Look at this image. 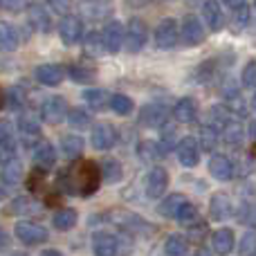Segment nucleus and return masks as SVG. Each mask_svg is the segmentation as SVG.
I'll return each instance as SVG.
<instances>
[{"label":"nucleus","mask_w":256,"mask_h":256,"mask_svg":"<svg viewBox=\"0 0 256 256\" xmlns=\"http://www.w3.org/2000/svg\"><path fill=\"white\" fill-rule=\"evenodd\" d=\"M137 155H140L144 162H155V160H162L164 155H166V148H164L160 142H140V146H137Z\"/></svg>","instance_id":"25"},{"label":"nucleus","mask_w":256,"mask_h":256,"mask_svg":"<svg viewBox=\"0 0 256 256\" xmlns=\"http://www.w3.org/2000/svg\"><path fill=\"white\" fill-rule=\"evenodd\" d=\"M68 122H70L74 128H86L90 126V112L84 110V108H72V110H68Z\"/></svg>","instance_id":"40"},{"label":"nucleus","mask_w":256,"mask_h":256,"mask_svg":"<svg viewBox=\"0 0 256 256\" xmlns=\"http://www.w3.org/2000/svg\"><path fill=\"white\" fill-rule=\"evenodd\" d=\"M117 248H120V240L110 232H97L92 236V252L97 256H112L117 254Z\"/></svg>","instance_id":"13"},{"label":"nucleus","mask_w":256,"mask_h":256,"mask_svg":"<svg viewBox=\"0 0 256 256\" xmlns=\"http://www.w3.org/2000/svg\"><path fill=\"white\" fill-rule=\"evenodd\" d=\"M84 140H81L79 135H66L61 140V150L63 155H66L68 160H76L84 155Z\"/></svg>","instance_id":"27"},{"label":"nucleus","mask_w":256,"mask_h":256,"mask_svg":"<svg viewBox=\"0 0 256 256\" xmlns=\"http://www.w3.org/2000/svg\"><path fill=\"white\" fill-rule=\"evenodd\" d=\"M184 202H186V198L182 194H171V196H166V198L162 200V204H158V212H160V216H164V218H173L176 216V212Z\"/></svg>","instance_id":"30"},{"label":"nucleus","mask_w":256,"mask_h":256,"mask_svg":"<svg viewBox=\"0 0 256 256\" xmlns=\"http://www.w3.org/2000/svg\"><path fill=\"white\" fill-rule=\"evenodd\" d=\"M230 214H232V200L225 194H214L212 200H209V216H212V220L220 222Z\"/></svg>","instance_id":"20"},{"label":"nucleus","mask_w":256,"mask_h":256,"mask_svg":"<svg viewBox=\"0 0 256 256\" xmlns=\"http://www.w3.org/2000/svg\"><path fill=\"white\" fill-rule=\"evenodd\" d=\"M68 115V104L63 97H58V94H54V97H48L43 102V106H40V117H43L45 124H61L63 120H66Z\"/></svg>","instance_id":"5"},{"label":"nucleus","mask_w":256,"mask_h":256,"mask_svg":"<svg viewBox=\"0 0 256 256\" xmlns=\"http://www.w3.org/2000/svg\"><path fill=\"white\" fill-rule=\"evenodd\" d=\"M146 38H148V30H146V22L140 20V18H130L126 25V32H124V43H126V50L130 54L140 52L142 48L146 45Z\"/></svg>","instance_id":"3"},{"label":"nucleus","mask_w":256,"mask_h":256,"mask_svg":"<svg viewBox=\"0 0 256 256\" xmlns=\"http://www.w3.org/2000/svg\"><path fill=\"white\" fill-rule=\"evenodd\" d=\"M48 4L56 14H68L72 9V0H48Z\"/></svg>","instance_id":"49"},{"label":"nucleus","mask_w":256,"mask_h":256,"mask_svg":"<svg viewBox=\"0 0 256 256\" xmlns=\"http://www.w3.org/2000/svg\"><path fill=\"white\" fill-rule=\"evenodd\" d=\"M40 207L34 202L32 198H25V196H20V198H14L12 204H9L7 214H14V216H27V214H38Z\"/></svg>","instance_id":"28"},{"label":"nucleus","mask_w":256,"mask_h":256,"mask_svg":"<svg viewBox=\"0 0 256 256\" xmlns=\"http://www.w3.org/2000/svg\"><path fill=\"white\" fill-rule=\"evenodd\" d=\"M108 218L112 220V225H117L122 232H126V234H130V236H146L153 232L144 218L135 216V214L126 212V209H115V212L108 214Z\"/></svg>","instance_id":"2"},{"label":"nucleus","mask_w":256,"mask_h":256,"mask_svg":"<svg viewBox=\"0 0 256 256\" xmlns=\"http://www.w3.org/2000/svg\"><path fill=\"white\" fill-rule=\"evenodd\" d=\"M240 254H254L256 252V232H245L243 238H240V248H238Z\"/></svg>","instance_id":"42"},{"label":"nucleus","mask_w":256,"mask_h":256,"mask_svg":"<svg viewBox=\"0 0 256 256\" xmlns=\"http://www.w3.org/2000/svg\"><path fill=\"white\" fill-rule=\"evenodd\" d=\"M18 43H20V38H18L16 27L0 20V52H14Z\"/></svg>","instance_id":"24"},{"label":"nucleus","mask_w":256,"mask_h":256,"mask_svg":"<svg viewBox=\"0 0 256 256\" xmlns=\"http://www.w3.org/2000/svg\"><path fill=\"white\" fill-rule=\"evenodd\" d=\"M102 178L106 182H120L122 180V164L112 158H106L102 162Z\"/></svg>","instance_id":"36"},{"label":"nucleus","mask_w":256,"mask_h":256,"mask_svg":"<svg viewBox=\"0 0 256 256\" xmlns=\"http://www.w3.org/2000/svg\"><path fill=\"white\" fill-rule=\"evenodd\" d=\"M68 72H70L72 81H76V84H92V81L97 79L94 68H88V66H84V63H74V66H70Z\"/></svg>","instance_id":"33"},{"label":"nucleus","mask_w":256,"mask_h":256,"mask_svg":"<svg viewBox=\"0 0 256 256\" xmlns=\"http://www.w3.org/2000/svg\"><path fill=\"white\" fill-rule=\"evenodd\" d=\"M144 186H146V196H148L150 200L160 198V196H162L164 191H166V186H168V173L164 171L162 166L150 168L148 176H146Z\"/></svg>","instance_id":"9"},{"label":"nucleus","mask_w":256,"mask_h":256,"mask_svg":"<svg viewBox=\"0 0 256 256\" xmlns=\"http://www.w3.org/2000/svg\"><path fill=\"white\" fill-rule=\"evenodd\" d=\"M104 50H106V48H104V38H102V34L92 32V34L86 36V40H84V54H86V56L97 58V56H102Z\"/></svg>","instance_id":"34"},{"label":"nucleus","mask_w":256,"mask_h":256,"mask_svg":"<svg viewBox=\"0 0 256 256\" xmlns=\"http://www.w3.org/2000/svg\"><path fill=\"white\" fill-rule=\"evenodd\" d=\"M234 22L238 27H245L250 22V7H248V2H243L240 7H236V18H234Z\"/></svg>","instance_id":"47"},{"label":"nucleus","mask_w":256,"mask_h":256,"mask_svg":"<svg viewBox=\"0 0 256 256\" xmlns=\"http://www.w3.org/2000/svg\"><path fill=\"white\" fill-rule=\"evenodd\" d=\"M0 198H2V191H0Z\"/></svg>","instance_id":"58"},{"label":"nucleus","mask_w":256,"mask_h":256,"mask_svg":"<svg viewBox=\"0 0 256 256\" xmlns=\"http://www.w3.org/2000/svg\"><path fill=\"white\" fill-rule=\"evenodd\" d=\"M27 16H30V25L34 27V30L50 32V27H52V20H50V14H48V9H45L43 4H38V2L30 4V9H27Z\"/></svg>","instance_id":"22"},{"label":"nucleus","mask_w":256,"mask_h":256,"mask_svg":"<svg viewBox=\"0 0 256 256\" xmlns=\"http://www.w3.org/2000/svg\"><path fill=\"white\" fill-rule=\"evenodd\" d=\"M76 220H79V214H76L74 209H70V207L58 209V212L54 214V218H52L54 227H56L58 232H70L72 227L76 225Z\"/></svg>","instance_id":"26"},{"label":"nucleus","mask_w":256,"mask_h":256,"mask_svg":"<svg viewBox=\"0 0 256 256\" xmlns=\"http://www.w3.org/2000/svg\"><path fill=\"white\" fill-rule=\"evenodd\" d=\"M209 115H212V126L216 128V130H220L227 122H232V110L227 106H212Z\"/></svg>","instance_id":"39"},{"label":"nucleus","mask_w":256,"mask_h":256,"mask_svg":"<svg viewBox=\"0 0 256 256\" xmlns=\"http://www.w3.org/2000/svg\"><path fill=\"white\" fill-rule=\"evenodd\" d=\"M150 0H126V4L128 7H146Z\"/></svg>","instance_id":"52"},{"label":"nucleus","mask_w":256,"mask_h":256,"mask_svg":"<svg viewBox=\"0 0 256 256\" xmlns=\"http://www.w3.org/2000/svg\"><path fill=\"white\" fill-rule=\"evenodd\" d=\"M18 130H20L22 142H25L27 146L34 144V142L40 137V126H38V122H36L34 117H30V115H22L20 120H18Z\"/></svg>","instance_id":"23"},{"label":"nucleus","mask_w":256,"mask_h":256,"mask_svg":"<svg viewBox=\"0 0 256 256\" xmlns=\"http://www.w3.org/2000/svg\"><path fill=\"white\" fill-rule=\"evenodd\" d=\"M176 155L182 166H196L200 162V144L196 142V137H182L176 144Z\"/></svg>","instance_id":"7"},{"label":"nucleus","mask_w":256,"mask_h":256,"mask_svg":"<svg viewBox=\"0 0 256 256\" xmlns=\"http://www.w3.org/2000/svg\"><path fill=\"white\" fill-rule=\"evenodd\" d=\"M166 115H168V110L164 106H155V104H150V106H144L140 110V124L150 126V128L162 126L164 122H166Z\"/></svg>","instance_id":"19"},{"label":"nucleus","mask_w":256,"mask_h":256,"mask_svg":"<svg viewBox=\"0 0 256 256\" xmlns=\"http://www.w3.org/2000/svg\"><path fill=\"white\" fill-rule=\"evenodd\" d=\"M254 4H256V0H254Z\"/></svg>","instance_id":"59"},{"label":"nucleus","mask_w":256,"mask_h":256,"mask_svg":"<svg viewBox=\"0 0 256 256\" xmlns=\"http://www.w3.org/2000/svg\"><path fill=\"white\" fill-rule=\"evenodd\" d=\"M202 18L212 32H220L222 25H225V14H222L220 2L218 0H207L202 4Z\"/></svg>","instance_id":"14"},{"label":"nucleus","mask_w":256,"mask_h":256,"mask_svg":"<svg viewBox=\"0 0 256 256\" xmlns=\"http://www.w3.org/2000/svg\"><path fill=\"white\" fill-rule=\"evenodd\" d=\"M164 252L168 256H182L189 252V240L184 238L182 234H171L166 238V243H164Z\"/></svg>","instance_id":"31"},{"label":"nucleus","mask_w":256,"mask_h":256,"mask_svg":"<svg viewBox=\"0 0 256 256\" xmlns=\"http://www.w3.org/2000/svg\"><path fill=\"white\" fill-rule=\"evenodd\" d=\"M2 106H4V92H2V88H0V110H2Z\"/></svg>","instance_id":"55"},{"label":"nucleus","mask_w":256,"mask_h":256,"mask_svg":"<svg viewBox=\"0 0 256 256\" xmlns=\"http://www.w3.org/2000/svg\"><path fill=\"white\" fill-rule=\"evenodd\" d=\"M243 86L245 88H254L256 86V61H250L243 70Z\"/></svg>","instance_id":"46"},{"label":"nucleus","mask_w":256,"mask_h":256,"mask_svg":"<svg viewBox=\"0 0 256 256\" xmlns=\"http://www.w3.org/2000/svg\"><path fill=\"white\" fill-rule=\"evenodd\" d=\"M209 173H212L216 180L227 182L234 178V162H232L227 155H214L209 160Z\"/></svg>","instance_id":"16"},{"label":"nucleus","mask_w":256,"mask_h":256,"mask_svg":"<svg viewBox=\"0 0 256 256\" xmlns=\"http://www.w3.org/2000/svg\"><path fill=\"white\" fill-rule=\"evenodd\" d=\"M14 234H16V238L20 240L22 245H38V243H45V240H48V230L36 225V222H30V220L16 222Z\"/></svg>","instance_id":"4"},{"label":"nucleus","mask_w":256,"mask_h":256,"mask_svg":"<svg viewBox=\"0 0 256 256\" xmlns=\"http://www.w3.org/2000/svg\"><path fill=\"white\" fill-rule=\"evenodd\" d=\"M0 148H4V150H14L12 128H9V124H4V122H0Z\"/></svg>","instance_id":"43"},{"label":"nucleus","mask_w":256,"mask_h":256,"mask_svg":"<svg viewBox=\"0 0 256 256\" xmlns=\"http://www.w3.org/2000/svg\"><path fill=\"white\" fill-rule=\"evenodd\" d=\"M238 218H240V222H243V225L256 227V204H243Z\"/></svg>","instance_id":"44"},{"label":"nucleus","mask_w":256,"mask_h":256,"mask_svg":"<svg viewBox=\"0 0 256 256\" xmlns=\"http://www.w3.org/2000/svg\"><path fill=\"white\" fill-rule=\"evenodd\" d=\"M84 99H86V104H88L92 110H104V108L108 106V102H110V94H108L106 90L90 88V90H86L84 92Z\"/></svg>","instance_id":"32"},{"label":"nucleus","mask_w":256,"mask_h":256,"mask_svg":"<svg viewBox=\"0 0 256 256\" xmlns=\"http://www.w3.org/2000/svg\"><path fill=\"white\" fill-rule=\"evenodd\" d=\"M173 218L178 220V225H182V227H191V225H196V220H198V209H196L194 204H191L189 200H186V202L176 212V216H173Z\"/></svg>","instance_id":"35"},{"label":"nucleus","mask_w":256,"mask_h":256,"mask_svg":"<svg viewBox=\"0 0 256 256\" xmlns=\"http://www.w3.org/2000/svg\"><path fill=\"white\" fill-rule=\"evenodd\" d=\"M2 182L4 184H9V186H14V184H18V182L22 180V162L20 160H9V162H4V166H2Z\"/></svg>","instance_id":"29"},{"label":"nucleus","mask_w":256,"mask_h":256,"mask_svg":"<svg viewBox=\"0 0 256 256\" xmlns=\"http://www.w3.org/2000/svg\"><path fill=\"white\" fill-rule=\"evenodd\" d=\"M196 115H198V104L191 97L178 99L176 106H173V120L180 122V124H191V122H196Z\"/></svg>","instance_id":"17"},{"label":"nucleus","mask_w":256,"mask_h":256,"mask_svg":"<svg viewBox=\"0 0 256 256\" xmlns=\"http://www.w3.org/2000/svg\"><path fill=\"white\" fill-rule=\"evenodd\" d=\"M234 243H236V236H234V230H230V227H220V230H216L212 234L214 252H218V254L234 252Z\"/></svg>","instance_id":"18"},{"label":"nucleus","mask_w":256,"mask_h":256,"mask_svg":"<svg viewBox=\"0 0 256 256\" xmlns=\"http://www.w3.org/2000/svg\"><path fill=\"white\" fill-rule=\"evenodd\" d=\"M117 144V130L112 124L102 122L92 128V146L97 150H110Z\"/></svg>","instance_id":"10"},{"label":"nucleus","mask_w":256,"mask_h":256,"mask_svg":"<svg viewBox=\"0 0 256 256\" xmlns=\"http://www.w3.org/2000/svg\"><path fill=\"white\" fill-rule=\"evenodd\" d=\"M102 184V166L92 160H81L68 166L66 171L58 176V186L66 194L72 196H92Z\"/></svg>","instance_id":"1"},{"label":"nucleus","mask_w":256,"mask_h":256,"mask_svg":"<svg viewBox=\"0 0 256 256\" xmlns=\"http://www.w3.org/2000/svg\"><path fill=\"white\" fill-rule=\"evenodd\" d=\"M104 48L108 50V52H120L122 43H124V25L117 20H110L106 25V30H104Z\"/></svg>","instance_id":"15"},{"label":"nucleus","mask_w":256,"mask_h":256,"mask_svg":"<svg viewBox=\"0 0 256 256\" xmlns=\"http://www.w3.org/2000/svg\"><path fill=\"white\" fill-rule=\"evenodd\" d=\"M178 43V22L173 18H164L155 27V48L160 50H173Z\"/></svg>","instance_id":"8"},{"label":"nucleus","mask_w":256,"mask_h":256,"mask_svg":"<svg viewBox=\"0 0 256 256\" xmlns=\"http://www.w3.org/2000/svg\"><path fill=\"white\" fill-rule=\"evenodd\" d=\"M108 106H110L112 110L117 112V115L126 117V115H130V112H132L135 104H132V99H130V97H126V94H112L110 102H108Z\"/></svg>","instance_id":"37"},{"label":"nucleus","mask_w":256,"mask_h":256,"mask_svg":"<svg viewBox=\"0 0 256 256\" xmlns=\"http://www.w3.org/2000/svg\"><path fill=\"white\" fill-rule=\"evenodd\" d=\"M34 76H36V81H38V84L54 88V86H58L63 81V76H66V70H63L61 66H56V63H45V66L36 68Z\"/></svg>","instance_id":"12"},{"label":"nucleus","mask_w":256,"mask_h":256,"mask_svg":"<svg viewBox=\"0 0 256 256\" xmlns=\"http://www.w3.org/2000/svg\"><path fill=\"white\" fill-rule=\"evenodd\" d=\"M0 4H2L7 12H22V9L27 7V0H0Z\"/></svg>","instance_id":"50"},{"label":"nucleus","mask_w":256,"mask_h":256,"mask_svg":"<svg viewBox=\"0 0 256 256\" xmlns=\"http://www.w3.org/2000/svg\"><path fill=\"white\" fill-rule=\"evenodd\" d=\"M43 254H45V256H48V254H50V256H58L61 252H58V250H43Z\"/></svg>","instance_id":"54"},{"label":"nucleus","mask_w":256,"mask_h":256,"mask_svg":"<svg viewBox=\"0 0 256 256\" xmlns=\"http://www.w3.org/2000/svg\"><path fill=\"white\" fill-rule=\"evenodd\" d=\"M250 130H252V137H254V140H256V122H254V124H252V128H250Z\"/></svg>","instance_id":"56"},{"label":"nucleus","mask_w":256,"mask_h":256,"mask_svg":"<svg viewBox=\"0 0 256 256\" xmlns=\"http://www.w3.org/2000/svg\"><path fill=\"white\" fill-rule=\"evenodd\" d=\"M220 132H222V140H225L227 144H240L245 137L243 128H240V124H236V122H227V124L220 128Z\"/></svg>","instance_id":"38"},{"label":"nucleus","mask_w":256,"mask_h":256,"mask_svg":"<svg viewBox=\"0 0 256 256\" xmlns=\"http://www.w3.org/2000/svg\"><path fill=\"white\" fill-rule=\"evenodd\" d=\"M9 245V236H7V232L0 227V250H4Z\"/></svg>","instance_id":"51"},{"label":"nucleus","mask_w":256,"mask_h":256,"mask_svg":"<svg viewBox=\"0 0 256 256\" xmlns=\"http://www.w3.org/2000/svg\"><path fill=\"white\" fill-rule=\"evenodd\" d=\"M202 150H214L218 144V130L214 126H204L202 130Z\"/></svg>","instance_id":"41"},{"label":"nucleus","mask_w":256,"mask_h":256,"mask_svg":"<svg viewBox=\"0 0 256 256\" xmlns=\"http://www.w3.org/2000/svg\"><path fill=\"white\" fill-rule=\"evenodd\" d=\"M58 34H61V40L66 45L79 43V38L84 36V22H81V18L66 16L61 22H58Z\"/></svg>","instance_id":"11"},{"label":"nucleus","mask_w":256,"mask_h":256,"mask_svg":"<svg viewBox=\"0 0 256 256\" xmlns=\"http://www.w3.org/2000/svg\"><path fill=\"white\" fill-rule=\"evenodd\" d=\"M180 36L182 40H184V45H189V48H196V45H200L204 40V25L200 22L198 16H184V20H182L180 25Z\"/></svg>","instance_id":"6"},{"label":"nucleus","mask_w":256,"mask_h":256,"mask_svg":"<svg viewBox=\"0 0 256 256\" xmlns=\"http://www.w3.org/2000/svg\"><path fill=\"white\" fill-rule=\"evenodd\" d=\"M7 104L14 108V110H20V108H22V104H25V92H22L20 88H12V90H9Z\"/></svg>","instance_id":"45"},{"label":"nucleus","mask_w":256,"mask_h":256,"mask_svg":"<svg viewBox=\"0 0 256 256\" xmlns=\"http://www.w3.org/2000/svg\"><path fill=\"white\" fill-rule=\"evenodd\" d=\"M54 162H56V150H54V146L50 144V142L36 144V148H34V164L36 166L48 171V168L54 166Z\"/></svg>","instance_id":"21"},{"label":"nucleus","mask_w":256,"mask_h":256,"mask_svg":"<svg viewBox=\"0 0 256 256\" xmlns=\"http://www.w3.org/2000/svg\"><path fill=\"white\" fill-rule=\"evenodd\" d=\"M173 142H176V128L173 126H164V130H162V142H160V144L164 146V148H171L173 146Z\"/></svg>","instance_id":"48"},{"label":"nucleus","mask_w":256,"mask_h":256,"mask_svg":"<svg viewBox=\"0 0 256 256\" xmlns=\"http://www.w3.org/2000/svg\"><path fill=\"white\" fill-rule=\"evenodd\" d=\"M222 2H225L227 7L236 9V7H240V4H243V2H248V0H222Z\"/></svg>","instance_id":"53"},{"label":"nucleus","mask_w":256,"mask_h":256,"mask_svg":"<svg viewBox=\"0 0 256 256\" xmlns=\"http://www.w3.org/2000/svg\"><path fill=\"white\" fill-rule=\"evenodd\" d=\"M252 108H254V112H256V92H254V97H252Z\"/></svg>","instance_id":"57"}]
</instances>
